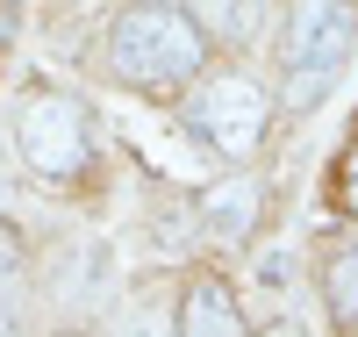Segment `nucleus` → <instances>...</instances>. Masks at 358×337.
<instances>
[{"label":"nucleus","instance_id":"nucleus-1","mask_svg":"<svg viewBox=\"0 0 358 337\" xmlns=\"http://www.w3.org/2000/svg\"><path fill=\"white\" fill-rule=\"evenodd\" d=\"M108 65L115 79L143 86V94H172V86L201 79L208 29L187 15V0H129L108 22Z\"/></svg>","mask_w":358,"mask_h":337},{"label":"nucleus","instance_id":"nucleus-2","mask_svg":"<svg viewBox=\"0 0 358 337\" xmlns=\"http://www.w3.org/2000/svg\"><path fill=\"white\" fill-rule=\"evenodd\" d=\"M265 115H273V101H265V86L244 79V72L208 79V86H194V94H187V130H194L208 151H222V158H244V151H258Z\"/></svg>","mask_w":358,"mask_h":337},{"label":"nucleus","instance_id":"nucleus-3","mask_svg":"<svg viewBox=\"0 0 358 337\" xmlns=\"http://www.w3.org/2000/svg\"><path fill=\"white\" fill-rule=\"evenodd\" d=\"M15 137H22V158L36 165L43 179H72V172H86V108H79V101H65V94L29 101Z\"/></svg>","mask_w":358,"mask_h":337},{"label":"nucleus","instance_id":"nucleus-4","mask_svg":"<svg viewBox=\"0 0 358 337\" xmlns=\"http://www.w3.org/2000/svg\"><path fill=\"white\" fill-rule=\"evenodd\" d=\"M358 36L351 0H287V65H344Z\"/></svg>","mask_w":358,"mask_h":337},{"label":"nucleus","instance_id":"nucleus-5","mask_svg":"<svg viewBox=\"0 0 358 337\" xmlns=\"http://www.w3.org/2000/svg\"><path fill=\"white\" fill-rule=\"evenodd\" d=\"M201 223L215 230L222 244H244V237H251V223H258V179H222V187H208Z\"/></svg>","mask_w":358,"mask_h":337},{"label":"nucleus","instance_id":"nucleus-6","mask_svg":"<svg viewBox=\"0 0 358 337\" xmlns=\"http://www.w3.org/2000/svg\"><path fill=\"white\" fill-rule=\"evenodd\" d=\"M179 330L187 337H229V330H244V316H236V301H229L222 280H194L187 309H179Z\"/></svg>","mask_w":358,"mask_h":337},{"label":"nucleus","instance_id":"nucleus-7","mask_svg":"<svg viewBox=\"0 0 358 337\" xmlns=\"http://www.w3.org/2000/svg\"><path fill=\"white\" fill-rule=\"evenodd\" d=\"M322 294H330V316L358 330V244L330 259V273H322Z\"/></svg>","mask_w":358,"mask_h":337},{"label":"nucleus","instance_id":"nucleus-8","mask_svg":"<svg viewBox=\"0 0 358 337\" xmlns=\"http://www.w3.org/2000/svg\"><path fill=\"white\" fill-rule=\"evenodd\" d=\"M337 72H344V65H287V86H280L287 115H308V108L337 86Z\"/></svg>","mask_w":358,"mask_h":337},{"label":"nucleus","instance_id":"nucleus-9","mask_svg":"<svg viewBox=\"0 0 358 337\" xmlns=\"http://www.w3.org/2000/svg\"><path fill=\"white\" fill-rule=\"evenodd\" d=\"M265 15H273V0H236L222 29H229L236 43H258V36H265Z\"/></svg>","mask_w":358,"mask_h":337},{"label":"nucleus","instance_id":"nucleus-10","mask_svg":"<svg viewBox=\"0 0 358 337\" xmlns=\"http://www.w3.org/2000/svg\"><path fill=\"white\" fill-rule=\"evenodd\" d=\"M258 280H265V287H280V280L294 287V252H265V259H258Z\"/></svg>","mask_w":358,"mask_h":337},{"label":"nucleus","instance_id":"nucleus-11","mask_svg":"<svg viewBox=\"0 0 358 337\" xmlns=\"http://www.w3.org/2000/svg\"><path fill=\"white\" fill-rule=\"evenodd\" d=\"M229 8H236V0H187V15H194L201 29H222V22H229Z\"/></svg>","mask_w":358,"mask_h":337},{"label":"nucleus","instance_id":"nucleus-12","mask_svg":"<svg viewBox=\"0 0 358 337\" xmlns=\"http://www.w3.org/2000/svg\"><path fill=\"white\" fill-rule=\"evenodd\" d=\"M344 208L358 216V172H344Z\"/></svg>","mask_w":358,"mask_h":337},{"label":"nucleus","instance_id":"nucleus-13","mask_svg":"<svg viewBox=\"0 0 358 337\" xmlns=\"http://www.w3.org/2000/svg\"><path fill=\"white\" fill-rule=\"evenodd\" d=\"M344 172H358V144H351V165H344Z\"/></svg>","mask_w":358,"mask_h":337}]
</instances>
